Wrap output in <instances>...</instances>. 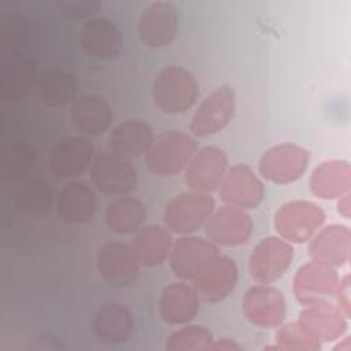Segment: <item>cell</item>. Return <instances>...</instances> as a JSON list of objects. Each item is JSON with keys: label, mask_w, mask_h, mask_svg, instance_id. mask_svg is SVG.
Wrapping results in <instances>:
<instances>
[{"label": "cell", "mask_w": 351, "mask_h": 351, "mask_svg": "<svg viewBox=\"0 0 351 351\" xmlns=\"http://www.w3.org/2000/svg\"><path fill=\"white\" fill-rule=\"evenodd\" d=\"M237 106L236 90L230 85H221L210 92L195 108L189 130L193 137L204 138L221 133L233 119Z\"/></svg>", "instance_id": "cell-5"}, {"label": "cell", "mask_w": 351, "mask_h": 351, "mask_svg": "<svg viewBox=\"0 0 351 351\" xmlns=\"http://www.w3.org/2000/svg\"><path fill=\"white\" fill-rule=\"evenodd\" d=\"M229 169L226 152L215 145H204L197 148L184 174V182L191 191L211 193L217 191Z\"/></svg>", "instance_id": "cell-13"}, {"label": "cell", "mask_w": 351, "mask_h": 351, "mask_svg": "<svg viewBox=\"0 0 351 351\" xmlns=\"http://www.w3.org/2000/svg\"><path fill=\"white\" fill-rule=\"evenodd\" d=\"M90 328L99 343L107 346L123 344L134 330L133 313L122 303H106L93 314Z\"/></svg>", "instance_id": "cell-23"}, {"label": "cell", "mask_w": 351, "mask_h": 351, "mask_svg": "<svg viewBox=\"0 0 351 351\" xmlns=\"http://www.w3.org/2000/svg\"><path fill=\"white\" fill-rule=\"evenodd\" d=\"M95 265L100 278L114 288L132 285L141 269L133 247L118 241L103 244L96 254Z\"/></svg>", "instance_id": "cell-12"}, {"label": "cell", "mask_w": 351, "mask_h": 351, "mask_svg": "<svg viewBox=\"0 0 351 351\" xmlns=\"http://www.w3.org/2000/svg\"><path fill=\"white\" fill-rule=\"evenodd\" d=\"M243 314L247 321L258 328H277L287 317V302L280 289L271 284L250 287L241 302Z\"/></svg>", "instance_id": "cell-15"}, {"label": "cell", "mask_w": 351, "mask_h": 351, "mask_svg": "<svg viewBox=\"0 0 351 351\" xmlns=\"http://www.w3.org/2000/svg\"><path fill=\"white\" fill-rule=\"evenodd\" d=\"M70 119L73 128L81 136H101L112 125V107L103 96L85 93L75 97L71 103Z\"/></svg>", "instance_id": "cell-22"}, {"label": "cell", "mask_w": 351, "mask_h": 351, "mask_svg": "<svg viewBox=\"0 0 351 351\" xmlns=\"http://www.w3.org/2000/svg\"><path fill=\"white\" fill-rule=\"evenodd\" d=\"M221 200L241 210H252L265 199V184L259 174L245 163L229 166L218 188Z\"/></svg>", "instance_id": "cell-14"}, {"label": "cell", "mask_w": 351, "mask_h": 351, "mask_svg": "<svg viewBox=\"0 0 351 351\" xmlns=\"http://www.w3.org/2000/svg\"><path fill=\"white\" fill-rule=\"evenodd\" d=\"M310 152L295 144L281 143L266 149L258 160L261 178L273 184L285 185L298 181L307 171Z\"/></svg>", "instance_id": "cell-7"}, {"label": "cell", "mask_w": 351, "mask_h": 351, "mask_svg": "<svg viewBox=\"0 0 351 351\" xmlns=\"http://www.w3.org/2000/svg\"><path fill=\"white\" fill-rule=\"evenodd\" d=\"M53 202L51 185L38 177L23 181L15 193V206L18 211L27 215L45 214Z\"/></svg>", "instance_id": "cell-32"}, {"label": "cell", "mask_w": 351, "mask_h": 351, "mask_svg": "<svg viewBox=\"0 0 351 351\" xmlns=\"http://www.w3.org/2000/svg\"><path fill=\"white\" fill-rule=\"evenodd\" d=\"M96 195L92 186L84 181H69L59 191L56 210L59 217L73 225L88 222L96 211Z\"/></svg>", "instance_id": "cell-26"}, {"label": "cell", "mask_w": 351, "mask_h": 351, "mask_svg": "<svg viewBox=\"0 0 351 351\" xmlns=\"http://www.w3.org/2000/svg\"><path fill=\"white\" fill-rule=\"evenodd\" d=\"M351 254V230L343 223L322 226L308 241L310 259L335 269L346 266Z\"/></svg>", "instance_id": "cell-24"}, {"label": "cell", "mask_w": 351, "mask_h": 351, "mask_svg": "<svg viewBox=\"0 0 351 351\" xmlns=\"http://www.w3.org/2000/svg\"><path fill=\"white\" fill-rule=\"evenodd\" d=\"M293 245L280 236L258 241L248 258L251 278L259 284H273L285 274L293 261Z\"/></svg>", "instance_id": "cell-8"}, {"label": "cell", "mask_w": 351, "mask_h": 351, "mask_svg": "<svg viewBox=\"0 0 351 351\" xmlns=\"http://www.w3.org/2000/svg\"><path fill=\"white\" fill-rule=\"evenodd\" d=\"M214 208L215 200L210 193L188 189L167 202L163 210V223L178 236L193 234L203 229Z\"/></svg>", "instance_id": "cell-3"}, {"label": "cell", "mask_w": 351, "mask_h": 351, "mask_svg": "<svg viewBox=\"0 0 351 351\" xmlns=\"http://www.w3.org/2000/svg\"><path fill=\"white\" fill-rule=\"evenodd\" d=\"M351 277L348 273L340 276L339 287L335 293V304L350 318L351 317Z\"/></svg>", "instance_id": "cell-38"}, {"label": "cell", "mask_w": 351, "mask_h": 351, "mask_svg": "<svg viewBox=\"0 0 351 351\" xmlns=\"http://www.w3.org/2000/svg\"><path fill=\"white\" fill-rule=\"evenodd\" d=\"M89 178L99 192L112 197L129 195L137 186V171L132 160L108 149L95 154Z\"/></svg>", "instance_id": "cell-6"}, {"label": "cell", "mask_w": 351, "mask_h": 351, "mask_svg": "<svg viewBox=\"0 0 351 351\" xmlns=\"http://www.w3.org/2000/svg\"><path fill=\"white\" fill-rule=\"evenodd\" d=\"M200 298L188 281L167 284L159 296V317L167 325H185L195 319L200 310Z\"/></svg>", "instance_id": "cell-20"}, {"label": "cell", "mask_w": 351, "mask_h": 351, "mask_svg": "<svg viewBox=\"0 0 351 351\" xmlns=\"http://www.w3.org/2000/svg\"><path fill=\"white\" fill-rule=\"evenodd\" d=\"M214 336L208 328L197 324H185L171 332L166 339L165 350L167 351H197L207 350Z\"/></svg>", "instance_id": "cell-34"}, {"label": "cell", "mask_w": 351, "mask_h": 351, "mask_svg": "<svg viewBox=\"0 0 351 351\" xmlns=\"http://www.w3.org/2000/svg\"><path fill=\"white\" fill-rule=\"evenodd\" d=\"M197 148L196 137L180 129H170L154 137L144 155V163L155 176H176L185 170Z\"/></svg>", "instance_id": "cell-1"}, {"label": "cell", "mask_w": 351, "mask_h": 351, "mask_svg": "<svg viewBox=\"0 0 351 351\" xmlns=\"http://www.w3.org/2000/svg\"><path fill=\"white\" fill-rule=\"evenodd\" d=\"M324 210L310 200L295 199L280 206L274 215L277 234L291 244H304L324 226Z\"/></svg>", "instance_id": "cell-4"}, {"label": "cell", "mask_w": 351, "mask_h": 351, "mask_svg": "<svg viewBox=\"0 0 351 351\" xmlns=\"http://www.w3.org/2000/svg\"><path fill=\"white\" fill-rule=\"evenodd\" d=\"M147 218L145 204L130 195L114 197L106 207V228L115 234L136 233Z\"/></svg>", "instance_id": "cell-30"}, {"label": "cell", "mask_w": 351, "mask_h": 351, "mask_svg": "<svg viewBox=\"0 0 351 351\" xmlns=\"http://www.w3.org/2000/svg\"><path fill=\"white\" fill-rule=\"evenodd\" d=\"M200 95L196 77L185 67L166 66L152 82V99L165 114H184L191 110Z\"/></svg>", "instance_id": "cell-2"}, {"label": "cell", "mask_w": 351, "mask_h": 351, "mask_svg": "<svg viewBox=\"0 0 351 351\" xmlns=\"http://www.w3.org/2000/svg\"><path fill=\"white\" fill-rule=\"evenodd\" d=\"M336 341L337 344L333 347L335 351H351V336H347V337L341 336Z\"/></svg>", "instance_id": "cell-41"}, {"label": "cell", "mask_w": 351, "mask_h": 351, "mask_svg": "<svg viewBox=\"0 0 351 351\" xmlns=\"http://www.w3.org/2000/svg\"><path fill=\"white\" fill-rule=\"evenodd\" d=\"M178 10L171 1L149 3L137 21V34L143 45L158 49L170 45L178 33Z\"/></svg>", "instance_id": "cell-11"}, {"label": "cell", "mask_w": 351, "mask_h": 351, "mask_svg": "<svg viewBox=\"0 0 351 351\" xmlns=\"http://www.w3.org/2000/svg\"><path fill=\"white\" fill-rule=\"evenodd\" d=\"M59 12L70 19H90L101 8L99 0H60L56 3Z\"/></svg>", "instance_id": "cell-37"}, {"label": "cell", "mask_w": 351, "mask_h": 351, "mask_svg": "<svg viewBox=\"0 0 351 351\" xmlns=\"http://www.w3.org/2000/svg\"><path fill=\"white\" fill-rule=\"evenodd\" d=\"M239 267L226 255L211 256L191 281L199 298L204 303H219L225 300L236 288Z\"/></svg>", "instance_id": "cell-10"}, {"label": "cell", "mask_w": 351, "mask_h": 351, "mask_svg": "<svg viewBox=\"0 0 351 351\" xmlns=\"http://www.w3.org/2000/svg\"><path fill=\"white\" fill-rule=\"evenodd\" d=\"M36 77V62L26 53L14 52L1 62L0 90L8 100H16L30 89Z\"/></svg>", "instance_id": "cell-29"}, {"label": "cell", "mask_w": 351, "mask_h": 351, "mask_svg": "<svg viewBox=\"0 0 351 351\" xmlns=\"http://www.w3.org/2000/svg\"><path fill=\"white\" fill-rule=\"evenodd\" d=\"M77 89V77L59 67L47 69L38 80V97L47 107H63L73 103Z\"/></svg>", "instance_id": "cell-31"}, {"label": "cell", "mask_w": 351, "mask_h": 351, "mask_svg": "<svg viewBox=\"0 0 351 351\" xmlns=\"http://www.w3.org/2000/svg\"><path fill=\"white\" fill-rule=\"evenodd\" d=\"M337 200V213L340 215H343L344 218H350L351 217V193H346L343 196H340Z\"/></svg>", "instance_id": "cell-40"}, {"label": "cell", "mask_w": 351, "mask_h": 351, "mask_svg": "<svg viewBox=\"0 0 351 351\" xmlns=\"http://www.w3.org/2000/svg\"><path fill=\"white\" fill-rule=\"evenodd\" d=\"M277 350L287 351H317L321 343L314 339L299 321L281 324L276 332Z\"/></svg>", "instance_id": "cell-35"}, {"label": "cell", "mask_w": 351, "mask_h": 351, "mask_svg": "<svg viewBox=\"0 0 351 351\" xmlns=\"http://www.w3.org/2000/svg\"><path fill=\"white\" fill-rule=\"evenodd\" d=\"M219 254V247L206 236H180L171 247L169 266L171 273L182 281L191 282L202 266L214 255Z\"/></svg>", "instance_id": "cell-18"}, {"label": "cell", "mask_w": 351, "mask_h": 351, "mask_svg": "<svg viewBox=\"0 0 351 351\" xmlns=\"http://www.w3.org/2000/svg\"><path fill=\"white\" fill-rule=\"evenodd\" d=\"M78 44L88 58L111 60L123 49V34L115 22L96 15L82 23Z\"/></svg>", "instance_id": "cell-17"}, {"label": "cell", "mask_w": 351, "mask_h": 351, "mask_svg": "<svg viewBox=\"0 0 351 351\" xmlns=\"http://www.w3.org/2000/svg\"><path fill=\"white\" fill-rule=\"evenodd\" d=\"M95 158L93 141L81 134H73L62 138L51 151V173L62 180H70L82 174Z\"/></svg>", "instance_id": "cell-19"}, {"label": "cell", "mask_w": 351, "mask_h": 351, "mask_svg": "<svg viewBox=\"0 0 351 351\" xmlns=\"http://www.w3.org/2000/svg\"><path fill=\"white\" fill-rule=\"evenodd\" d=\"M207 350H219V351H239L241 350V346L229 337H219V339H213Z\"/></svg>", "instance_id": "cell-39"}, {"label": "cell", "mask_w": 351, "mask_h": 351, "mask_svg": "<svg viewBox=\"0 0 351 351\" xmlns=\"http://www.w3.org/2000/svg\"><path fill=\"white\" fill-rule=\"evenodd\" d=\"M151 126L138 118H130L115 125L107 138L108 151L133 160L147 154L154 141Z\"/></svg>", "instance_id": "cell-25"}, {"label": "cell", "mask_w": 351, "mask_h": 351, "mask_svg": "<svg viewBox=\"0 0 351 351\" xmlns=\"http://www.w3.org/2000/svg\"><path fill=\"white\" fill-rule=\"evenodd\" d=\"M173 233L162 225H143L133 239L134 254L144 267H156L169 259L173 247Z\"/></svg>", "instance_id": "cell-28"}, {"label": "cell", "mask_w": 351, "mask_h": 351, "mask_svg": "<svg viewBox=\"0 0 351 351\" xmlns=\"http://www.w3.org/2000/svg\"><path fill=\"white\" fill-rule=\"evenodd\" d=\"M29 37V27L23 16L18 14L7 15L0 22V41L11 48L21 47Z\"/></svg>", "instance_id": "cell-36"}, {"label": "cell", "mask_w": 351, "mask_h": 351, "mask_svg": "<svg viewBox=\"0 0 351 351\" xmlns=\"http://www.w3.org/2000/svg\"><path fill=\"white\" fill-rule=\"evenodd\" d=\"M298 321L319 343L339 340L348 328V317L332 302L303 306Z\"/></svg>", "instance_id": "cell-21"}, {"label": "cell", "mask_w": 351, "mask_h": 351, "mask_svg": "<svg viewBox=\"0 0 351 351\" xmlns=\"http://www.w3.org/2000/svg\"><path fill=\"white\" fill-rule=\"evenodd\" d=\"M310 189L324 200H336L351 189V166L344 159H330L318 165L310 176Z\"/></svg>", "instance_id": "cell-27"}, {"label": "cell", "mask_w": 351, "mask_h": 351, "mask_svg": "<svg viewBox=\"0 0 351 351\" xmlns=\"http://www.w3.org/2000/svg\"><path fill=\"white\" fill-rule=\"evenodd\" d=\"M252 228V219L245 210L223 204L214 208L203 230L204 236L218 247H237L248 241Z\"/></svg>", "instance_id": "cell-16"}, {"label": "cell", "mask_w": 351, "mask_h": 351, "mask_svg": "<svg viewBox=\"0 0 351 351\" xmlns=\"http://www.w3.org/2000/svg\"><path fill=\"white\" fill-rule=\"evenodd\" d=\"M339 281L340 274L337 269L310 259L296 270L292 278V291L295 299L303 306L332 302Z\"/></svg>", "instance_id": "cell-9"}, {"label": "cell", "mask_w": 351, "mask_h": 351, "mask_svg": "<svg viewBox=\"0 0 351 351\" xmlns=\"http://www.w3.org/2000/svg\"><path fill=\"white\" fill-rule=\"evenodd\" d=\"M36 162L34 149L25 143L7 144L1 151V177L7 181H16L29 174Z\"/></svg>", "instance_id": "cell-33"}]
</instances>
